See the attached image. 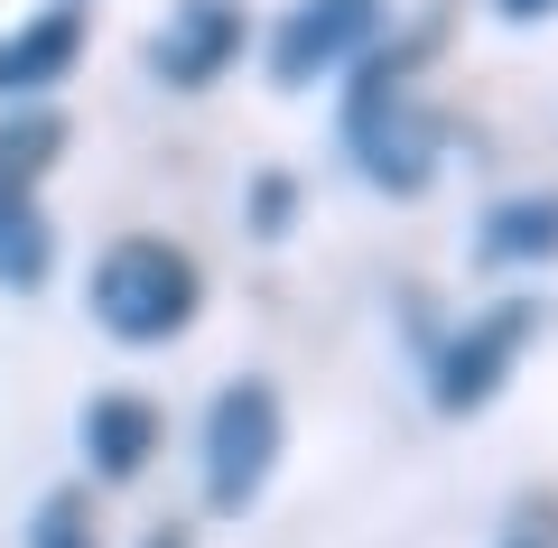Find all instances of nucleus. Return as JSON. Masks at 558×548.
<instances>
[{
    "label": "nucleus",
    "mask_w": 558,
    "mask_h": 548,
    "mask_svg": "<svg viewBox=\"0 0 558 548\" xmlns=\"http://www.w3.org/2000/svg\"><path fill=\"white\" fill-rule=\"evenodd\" d=\"M196 297H205V279H196V260H186L178 242L131 233V242H112V252L94 260V316L121 344H168V334H186Z\"/></svg>",
    "instance_id": "nucleus-1"
},
{
    "label": "nucleus",
    "mask_w": 558,
    "mask_h": 548,
    "mask_svg": "<svg viewBox=\"0 0 558 548\" xmlns=\"http://www.w3.org/2000/svg\"><path fill=\"white\" fill-rule=\"evenodd\" d=\"M344 131H354V149H363V176L391 186V196H418V186L438 176L447 131H438V112L410 102V57L363 65V94H354V112H344Z\"/></svg>",
    "instance_id": "nucleus-2"
},
{
    "label": "nucleus",
    "mask_w": 558,
    "mask_h": 548,
    "mask_svg": "<svg viewBox=\"0 0 558 548\" xmlns=\"http://www.w3.org/2000/svg\"><path fill=\"white\" fill-rule=\"evenodd\" d=\"M279 437H289L279 391L270 381H233V391L205 410V502L215 511H252L260 484H270V465H279Z\"/></svg>",
    "instance_id": "nucleus-3"
},
{
    "label": "nucleus",
    "mask_w": 558,
    "mask_h": 548,
    "mask_svg": "<svg viewBox=\"0 0 558 548\" xmlns=\"http://www.w3.org/2000/svg\"><path fill=\"white\" fill-rule=\"evenodd\" d=\"M539 334V307L531 297H502L494 316H475V326L447 344V363H438V410H484V400L512 381V363H521V344Z\"/></svg>",
    "instance_id": "nucleus-4"
},
{
    "label": "nucleus",
    "mask_w": 558,
    "mask_h": 548,
    "mask_svg": "<svg viewBox=\"0 0 558 548\" xmlns=\"http://www.w3.org/2000/svg\"><path fill=\"white\" fill-rule=\"evenodd\" d=\"M233 57H242V0H178L168 28L149 38V75L168 94H205Z\"/></svg>",
    "instance_id": "nucleus-5"
},
{
    "label": "nucleus",
    "mask_w": 558,
    "mask_h": 548,
    "mask_svg": "<svg viewBox=\"0 0 558 548\" xmlns=\"http://www.w3.org/2000/svg\"><path fill=\"white\" fill-rule=\"evenodd\" d=\"M363 28H373V0H299V10L279 20V38H270V75L279 84L326 75L344 47H363Z\"/></svg>",
    "instance_id": "nucleus-6"
},
{
    "label": "nucleus",
    "mask_w": 558,
    "mask_h": 548,
    "mask_svg": "<svg viewBox=\"0 0 558 548\" xmlns=\"http://www.w3.org/2000/svg\"><path fill=\"white\" fill-rule=\"evenodd\" d=\"M75 47H84V20H75V10H38L20 38H0V102H38L47 84H65Z\"/></svg>",
    "instance_id": "nucleus-7"
},
{
    "label": "nucleus",
    "mask_w": 558,
    "mask_h": 548,
    "mask_svg": "<svg viewBox=\"0 0 558 548\" xmlns=\"http://www.w3.org/2000/svg\"><path fill=\"white\" fill-rule=\"evenodd\" d=\"M84 455H94V474L131 484V474L159 455V410H149V400H94V410H84Z\"/></svg>",
    "instance_id": "nucleus-8"
},
{
    "label": "nucleus",
    "mask_w": 558,
    "mask_h": 548,
    "mask_svg": "<svg viewBox=\"0 0 558 548\" xmlns=\"http://www.w3.org/2000/svg\"><path fill=\"white\" fill-rule=\"evenodd\" d=\"M475 260H494V270H512V260H558V186H549V196L494 205V215H484Z\"/></svg>",
    "instance_id": "nucleus-9"
},
{
    "label": "nucleus",
    "mask_w": 558,
    "mask_h": 548,
    "mask_svg": "<svg viewBox=\"0 0 558 548\" xmlns=\"http://www.w3.org/2000/svg\"><path fill=\"white\" fill-rule=\"evenodd\" d=\"M47 260H57V233H47V215L20 196V186H0V289H38Z\"/></svg>",
    "instance_id": "nucleus-10"
},
{
    "label": "nucleus",
    "mask_w": 558,
    "mask_h": 548,
    "mask_svg": "<svg viewBox=\"0 0 558 548\" xmlns=\"http://www.w3.org/2000/svg\"><path fill=\"white\" fill-rule=\"evenodd\" d=\"M28 548H94V529H84V502H75V492H47V502H38Z\"/></svg>",
    "instance_id": "nucleus-11"
},
{
    "label": "nucleus",
    "mask_w": 558,
    "mask_h": 548,
    "mask_svg": "<svg viewBox=\"0 0 558 548\" xmlns=\"http://www.w3.org/2000/svg\"><path fill=\"white\" fill-rule=\"evenodd\" d=\"M502 10H512V20H549L558 0H502Z\"/></svg>",
    "instance_id": "nucleus-12"
},
{
    "label": "nucleus",
    "mask_w": 558,
    "mask_h": 548,
    "mask_svg": "<svg viewBox=\"0 0 558 548\" xmlns=\"http://www.w3.org/2000/svg\"><path fill=\"white\" fill-rule=\"evenodd\" d=\"M149 548H186V539H178V529H159V539H149Z\"/></svg>",
    "instance_id": "nucleus-13"
},
{
    "label": "nucleus",
    "mask_w": 558,
    "mask_h": 548,
    "mask_svg": "<svg viewBox=\"0 0 558 548\" xmlns=\"http://www.w3.org/2000/svg\"><path fill=\"white\" fill-rule=\"evenodd\" d=\"M0 186H10V176H0Z\"/></svg>",
    "instance_id": "nucleus-14"
}]
</instances>
